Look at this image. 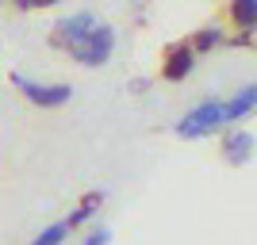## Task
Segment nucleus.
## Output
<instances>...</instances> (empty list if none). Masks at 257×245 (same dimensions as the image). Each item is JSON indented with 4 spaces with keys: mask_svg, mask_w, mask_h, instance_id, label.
Segmentation results:
<instances>
[{
    "mask_svg": "<svg viewBox=\"0 0 257 245\" xmlns=\"http://www.w3.org/2000/svg\"><path fill=\"white\" fill-rule=\"evenodd\" d=\"M111 50H115V27H107V23H96L77 46H69V54H73L81 65H88V69L104 65L107 58H111Z\"/></svg>",
    "mask_w": 257,
    "mask_h": 245,
    "instance_id": "nucleus-1",
    "label": "nucleus"
},
{
    "mask_svg": "<svg viewBox=\"0 0 257 245\" xmlns=\"http://www.w3.org/2000/svg\"><path fill=\"white\" fill-rule=\"evenodd\" d=\"M223 100H204L200 107H192L188 115L177 123V134L181 138H204V134H211L215 127H223Z\"/></svg>",
    "mask_w": 257,
    "mask_h": 245,
    "instance_id": "nucleus-2",
    "label": "nucleus"
},
{
    "mask_svg": "<svg viewBox=\"0 0 257 245\" xmlns=\"http://www.w3.org/2000/svg\"><path fill=\"white\" fill-rule=\"evenodd\" d=\"M12 85L20 88L31 104H39V107H62L65 100L73 96L69 85H39V81H31V77H23V73H12Z\"/></svg>",
    "mask_w": 257,
    "mask_h": 245,
    "instance_id": "nucleus-3",
    "label": "nucleus"
},
{
    "mask_svg": "<svg viewBox=\"0 0 257 245\" xmlns=\"http://www.w3.org/2000/svg\"><path fill=\"white\" fill-rule=\"evenodd\" d=\"M96 23H100V20L92 16V12H73V16L58 20V27H54V35H50V46L69 50V46H77L88 31H92V27H96Z\"/></svg>",
    "mask_w": 257,
    "mask_h": 245,
    "instance_id": "nucleus-4",
    "label": "nucleus"
},
{
    "mask_svg": "<svg viewBox=\"0 0 257 245\" xmlns=\"http://www.w3.org/2000/svg\"><path fill=\"white\" fill-rule=\"evenodd\" d=\"M192 65H196V54L188 43H173L165 46V62H161V77L165 81H184V77L192 73Z\"/></svg>",
    "mask_w": 257,
    "mask_h": 245,
    "instance_id": "nucleus-5",
    "label": "nucleus"
},
{
    "mask_svg": "<svg viewBox=\"0 0 257 245\" xmlns=\"http://www.w3.org/2000/svg\"><path fill=\"white\" fill-rule=\"evenodd\" d=\"M249 153H253V134L249 130H230L223 142V157L230 165H242V161H249Z\"/></svg>",
    "mask_w": 257,
    "mask_h": 245,
    "instance_id": "nucleus-6",
    "label": "nucleus"
},
{
    "mask_svg": "<svg viewBox=\"0 0 257 245\" xmlns=\"http://www.w3.org/2000/svg\"><path fill=\"white\" fill-rule=\"evenodd\" d=\"M253 104H257V85H246L238 96H230L223 104V119L226 123H238V119H246L249 111H253Z\"/></svg>",
    "mask_w": 257,
    "mask_h": 245,
    "instance_id": "nucleus-7",
    "label": "nucleus"
},
{
    "mask_svg": "<svg viewBox=\"0 0 257 245\" xmlns=\"http://www.w3.org/2000/svg\"><path fill=\"white\" fill-rule=\"evenodd\" d=\"M230 20L249 35L253 31V20H257V0H234V4H230Z\"/></svg>",
    "mask_w": 257,
    "mask_h": 245,
    "instance_id": "nucleus-8",
    "label": "nucleus"
},
{
    "mask_svg": "<svg viewBox=\"0 0 257 245\" xmlns=\"http://www.w3.org/2000/svg\"><path fill=\"white\" fill-rule=\"evenodd\" d=\"M69 230H73V226H69V222H65V218H62V222L46 226V230H43V234H39V237H35L31 245H62L65 237H69Z\"/></svg>",
    "mask_w": 257,
    "mask_h": 245,
    "instance_id": "nucleus-9",
    "label": "nucleus"
},
{
    "mask_svg": "<svg viewBox=\"0 0 257 245\" xmlns=\"http://www.w3.org/2000/svg\"><path fill=\"white\" fill-rule=\"evenodd\" d=\"M219 39H223V35L215 31V27H204V31H196V39L188 46H192V54L196 50H211V46H219Z\"/></svg>",
    "mask_w": 257,
    "mask_h": 245,
    "instance_id": "nucleus-10",
    "label": "nucleus"
},
{
    "mask_svg": "<svg viewBox=\"0 0 257 245\" xmlns=\"http://www.w3.org/2000/svg\"><path fill=\"white\" fill-rule=\"evenodd\" d=\"M111 241V230H107V226H100V230H92V234L85 237V245H107Z\"/></svg>",
    "mask_w": 257,
    "mask_h": 245,
    "instance_id": "nucleus-11",
    "label": "nucleus"
}]
</instances>
